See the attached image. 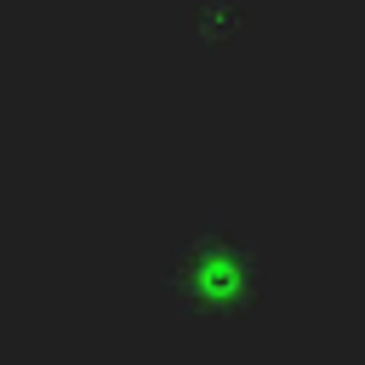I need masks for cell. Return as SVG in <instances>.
Returning a JSON list of instances; mask_svg holds the SVG:
<instances>
[{"label": "cell", "instance_id": "6da1fadb", "mask_svg": "<svg viewBox=\"0 0 365 365\" xmlns=\"http://www.w3.org/2000/svg\"><path fill=\"white\" fill-rule=\"evenodd\" d=\"M200 17H205V23H200V34H205V40H222V34H234V17H240V11H234L228 0H211Z\"/></svg>", "mask_w": 365, "mask_h": 365}]
</instances>
